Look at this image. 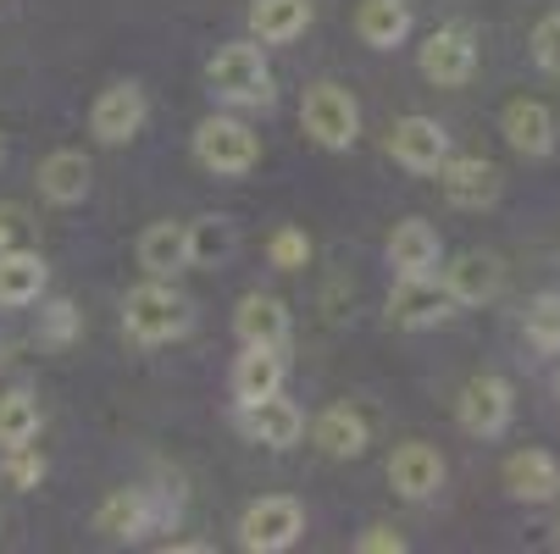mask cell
<instances>
[{
    "label": "cell",
    "instance_id": "8",
    "mask_svg": "<svg viewBox=\"0 0 560 554\" xmlns=\"http://www.w3.org/2000/svg\"><path fill=\"white\" fill-rule=\"evenodd\" d=\"M417 67H422L428 84H439V90H460L466 78L477 72V39H471V28H460V23L433 28L428 45H422V56H417Z\"/></svg>",
    "mask_w": 560,
    "mask_h": 554
},
{
    "label": "cell",
    "instance_id": "4",
    "mask_svg": "<svg viewBox=\"0 0 560 554\" xmlns=\"http://www.w3.org/2000/svg\"><path fill=\"white\" fill-rule=\"evenodd\" d=\"M300 128L323 150H350L361 139V106L345 84H311L300 106Z\"/></svg>",
    "mask_w": 560,
    "mask_h": 554
},
{
    "label": "cell",
    "instance_id": "9",
    "mask_svg": "<svg viewBox=\"0 0 560 554\" xmlns=\"http://www.w3.org/2000/svg\"><path fill=\"white\" fill-rule=\"evenodd\" d=\"M511 416H516V393H511L505 377L483 372V377H471L460 388V427L471 438H500L511 427Z\"/></svg>",
    "mask_w": 560,
    "mask_h": 554
},
{
    "label": "cell",
    "instance_id": "22",
    "mask_svg": "<svg viewBox=\"0 0 560 554\" xmlns=\"http://www.w3.org/2000/svg\"><path fill=\"white\" fill-rule=\"evenodd\" d=\"M45 256L39 250H23V245H7L0 250V305L7 310H23L45 294Z\"/></svg>",
    "mask_w": 560,
    "mask_h": 554
},
{
    "label": "cell",
    "instance_id": "11",
    "mask_svg": "<svg viewBox=\"0 0 560 554\" xmlns=\"http://www.w3.org/2000/svg\"><path fill=\"white\" fill-rule=\"evenodd\" d=\"M444 316H455V299L439 283V272L394 283V294H388V322L394 328H433V322H444Z\"/></svg>",
    "mask_w": 560,
    "mask_h": 554
},
{
    "label": "cell",
    "instance_id": "23",
    "mask_svg": "<svg viewBox=\"0 0 560 554\" xmlns=\"http://www.w3.org/2000/svg\"><path fill=\"white\" fill-rule=\"evenodd\" d=\"M139 267L150 278H178L189 267V227L184 222H150L139 233Z\"/></svg>",
    "mask_w": 560,
    "mask_h": 554
},
{
    "label": "cell",
    "instance_id": "26",
    "mask_svg": "<svg viewBox=\"0 0 560 554\" xmlns=\"http://www.w3.org/2000/svg\"><path fill=\"white\" fill-rule=\"evenodd\" d=\"M311 438H316V449L334 455V460H355V455H366V422H361L350 405L323 411V416L311 422Z\"/></svg>",
    "mask_w": 560,
    "mask_h": 554
},
{
    "label": "cell",
    "instance_id": "21",
    "mask_svg": "<svg viewBox=\"0 0 560 554\" xmlns=\"http://www.w3.org/2000/svg\"><path fill=\"white\" fill-rule=\"evenodd\" d=\"M283 350H267V344H245V355L233 361V400H267V393H283Z\"/></svg>",
    "mask_w": 560,
    "mask_h": 554
},
{
    "label": "cell",
    "instance_id": "31",
    "mask_svg": "<svg viewBox=\"0 0 560 554\" xmlns=\"http://www.w3.org/2000/svg\"><path fill=\"white\" fill-rule=\"evenodd\" d=\"M267 256H272L278 272H300L305 256H311V239H305L300 227H278V233H272V245H267Z\"/></svg>",
    "mask_w": 560,
    "mask_h": 554
},
{
    "label": "cell",
    "instance_id": "36",
    "mask_svg": "<svg viewBox=\"0 0 560 554\" xmlns=\"http://www.w3.org/2000/svg\"><path fill=\"white\" fill-rule=\"evenodd\" d=\"M555 393H560V372H555Z\"/></svg>",
    "mask_w": 560,
    "mask_h": 554
},
{
    "label": "cell",
    "instance_id": "1",
    "mask_svg": "<svg viewBox=\"0 0 560 554\" xmlns=\"http://www.w3.org/2000/svg\"><path fill=\"white\" fill-rule=\"evenodd\" d=\"M189 322H195V310L167 278H150V283L128 288V299H122V333L133 344H173L189 333Z\"/></svg>",
    "mask_w": 560,
    "mask_h": 554
},
{
    "label": "cell",
    "instance_id": "12",
    "mask_svg": "<svg viewBox=\"0 0 560 554\" xmlns=\"http://www.w3.org/2000/svg\"><path fill=\"white\" fill-rule=\"evenodd\" d=\"M388 155L406 173H439L444 155H450V133L433 117H399L388 128Z\"/></svg>",
    "mask_w": 560,
    "mask_h": 554
},
{
    "label": "cell",
    "instance_id": "29",
    "mask_svg": "<svg viewBox=\"0 0 560 554\" xmlns=\"http://www.w3.org/2000/svg\"><path fill=\"white\" fill-rule=\"evenodd\" d=\"M522 333H527V344H533V350H544V355H555V350H560V288H549V294H538V299L527 305Z\"/></svg>",
    "mask_w": 560,
    "mask_h": 554
},
{
    "label": "cell",
    "instance_id": "16",
    "mask_svg": "<svg viewBox=\"0 0 560 554\" xmlns=\"http://www.w3.org/2000/svg\"><path fill=\"white\" fill-rule=\"evenodd\" d=\"M439 283L450 288L455 305H483V299H494V294L505 288V267H500V256H489V250H466V256H455V261L444 267Z\"/></svg>",
    "mask_w": 560,
    "mask_h": 554
},
{
    "label": "cell",
    "instance_id": "32",
    "mask_svg": "<svg viewBox=\"0 0 560 554\" xmlns=\"http://www.w3.org/2000/svg\"><path fill=\"white\" fill-rule=\"evenodd\" d=\"M533 61L544 72H560V7L538 17V28H533Z\"/></svg>",
    "mask_w": 560,
    "mask_h": 554
},
{
    "label": "cell",
    "instance_id": "30",
    "mask_svg": "<svg viewBox=\"0 0 560 554\" xmlns=\"http://www.w3.org/2000/svg\"><path fill=\"white\" fill-rule=\"evenodd\" d=\"M7 483L12 488H39L45 483V455L34 449V444H18V449H7Z\"/></svg>",
    "mask_w": 560,
    "mask_h": 554
},
{
    "label": "cell",
    "instance_id": "13",
    "mask_svg": "<svg viewBox=\"0 0 560 554\" xmlns=\"http://www.w3.org/2000/svg\"><path fill=\"white\" fill-rule=\"evenodd\" d=\"M144 90L139 84H112V90H101V101H95V111H90V133L101 139V144H128L139 128H144Z\"/></svg>",
    "mask_w": 560,
    "mask_h": 554
},
{
    "label": "cell",
    "instance_id": "6",
    "mask_svg": "<svg viewBox=\"0 0 560 554\" xmlns=\"http://www.w3.org/2000/svg\"><path fill=\"white\" fill-rule=\"evenodd\" d=\"M178 516V499H167V494H150V488H117L101 510H95V532H106V538H144V532H155L162 521H173Z\"/></svg>",
    "mask_w": 560,
    "mask_h": 554
},
{
    "label": "cell",
    "instance_id": "18",
    "mask_svg": "<svg viewBox=\"0 0 560 554\" xmlns=\"http://www.w3.org/2000/svg\"><path fill=\"white\" fill-rule=\"evenodd\" d=\"M90 184H95V167L84 150H50L39 162V195L50 205H78L90 195Z\"/></svg>",
    "mask_w": 560,
    "mask_h": 554
},
{
    "label": "cell",
    "instance_id": "5",
    "mask_svg": "<svg viewBox=\"0 0 560 554\" xmlns=\"http://www.w3.org/2000/svg\"><path fill=\"white\" fill-rule=\"evenodd\" d=\"M300 532H305V510L289 494H267L238 516V543L250 554H283V549L300 543Z\"/></svg>",
    "mask_w": 560,
    "mask_h": 554
},
{
    "label": "cell",
    "instance_id": "2",
    "mask_svg": "<svg viewBox=\"0 0 560 554\" xmlns=\"http://www.w3.org/2000/svg\"><path fill=\"white\" fill-rule=\"evenodd\" d=\"M206 84L222 106H272V67L261 56L256 39H238V45H222L211 61H206Z\"/></svg>",
    "mask_w": 560,
    "mask_h": 554
},
{
    "label": "cell",
    "instance_id": "17",
    "mask_svg": "<svg viewBox=\"0 0 560 554\" xmlns=\"http://www.w3.org/2000/svg\"><path fill=\"white\" fill-rule=\"evenodd\" d=\"M505 488L522 505H549L560 494V460L549 449H516L505 460Z\"/></svg>",
    "mask_w": 560,
    "mask_h": 554
},
{
    "label": "cell",
    "instance_id": "10",
    "mask_svg": "<svg viewBox=\"0 0 560 554\" xmlns=\"http://www.w3.org/2000/svg\"><path fill=\"white\" fill-rule=\"evenodd\" d=\"M238 433L250 444H267V449H294L305 438V411L283 393H267V400H245L238 405Z\"/></svg>",
    "mask_w": 560,
    "mask_h": 554
},
{
    "label": "cell",
    "instance_id": "25",
    "mask_svg": "<svg viewBox=\"0 0 560 554\" xmlns=\"http://www.w3.org/2000/svg\"><path fill=\"white\" fill-rule=\"evenodd\" d=\"M311 28V0H250V39L289 45Z\"/></svg>",
    "mask_w": 560,
    "mask_h": 554
},
{
    "label": "cell",
    "instance_id": "14",
    "mask_svg": "<svg viewBox=\"0 0 560 554\" xmlns=\"http://www.w3.org/2000/svg\"><path fill=\"white\" fill-rule=\"evenodd\" d=\"M439 256H444V245H439V227H433V222H422V216L394 222V233H388V267H394L399 278H428V272H439Z\"/></svg>",
    "mask_w": 560,
    "mask_h": 554
},
{
    "label": "cell",
    "instance_id": "35",
    "mask_svg": "<svg viewBox=\"0 0 560 554\" xmlns=\"http://www.w3.org/2000/svg\"><path fill=\"white\" fill-rule=\"evenodd\" d=\"M18 227H23V211L18 205H0V250L18 239Z\"/></svg>",
    "mask_w": 560,
    "mask_h": 554
},
{
    "label": "cell",
    "instance_id": "15",
    "mask_svg": "<svg viewBox=\"0 0 560 554\" xmlns=\"http://www.w3.org/2000/svg\"><path fill=\"white\" fill-rule=\"evenodd\" d=\"M388 483L399 499H433L444 488V455L433 444H399L388 460Z\"/></svg>",
    "mask_w": 560,
    "mask_h": 554
},
{
    "label": "cell",
    "instance_id": "34",
    "mask_svg": "<svg viewBox=\"0 0 560 554\" xmlns=\"http://www.w3.org/2000/svg\"><path fill=\"white\" fill-rule=\"evenodd\" d=\"M355 549H361V554H406V538H399L394 527H366V532L355 538Z\"/></svg>",
    "mask_w": 560,
    "mask_h": 554
},
{
    "label": "cell",
    "instance_id": "20",
    "mask_svg": "<svg viewBox=\"0 0 560 554\" xmlns=\"http://www.w3.org/2000/svg\"><path fill=\"white\" fill-rule=\"evenodd\" d=\"M500 133L511 139V150H522V155H549L555 150V111L544 106V101H511L505 111H500Z\"/></svg>",
    "mask_w": 560,
    "mask_h": 554
},
{
    "label": "cell",
    "instance_id": "33",
    "mask_svg": "<svg viewBox=\"0 0 560 554\" xmlns=\"http://www.w3.org/2000/svg\"><path fill=\"white\" fill-rule=\"evenodd\" d=\"M72 333H78V310H72L67 299L45 305V316H39V344H72Z\"/></svg>",
    "mask_w": 560,
    "mask_h": 554
},
{
    "label": "cell",
    "instance_id": "28",
    "mask_svg": "<svg viewBox=\"0 0 560 554\" xmlns=\"http://www.w3.org/2000/svg\"><path fill=\"white\" fill-rule=\"evenodd\" d=\"M39 438V400L28 388H7L0 393V449H18Z\"/></svg>",
    "mask_w": 560,
    "mask_h": 554
},
{
    "label": "cell",
    "instance_id": "27",
    "mask_svg": "<svg viewBox=\"0 0 560 554\" xmlns=\"http://www.w3.org/2000/svg\"><path fill=\"white\" fill-rule=\"evenodd\" d=\"M184 227H189V267H222L238 250V227L228 216H200Z\"/></svg>",
    "mask_w": 560,
    "mask_h": 554
},
{
    "label": "cell",
    "instance_id": "19",
    "mask_svg": "<svg viewBox=\"0 0 560 554\" xmlns=\"http://www.w3.org/2000/svg\"><path fill=\"white\" fill-rule=\"evenodd\" d=\"M233 333L245 344H267V350H283L289 344V305L278 294H245L233 310Z\"/></svg>",
    "mask_w": 560,
    "mask_h": 554
},
{
    "label": "cell",
    "instance_id": "3",
    "mask_svg": "<svg viewBox=\"0 0 560 554\" xmlns=\"http://www.w3.org/2000/svg\"><path fill=\"white\" fill-rule=\"evenodd\" d=\"M195 162L211 178H245L261 162V139L238 122V117H206L195 128Z\"/></svg>",
    "mask_w": 560,
    "mask_h": 554
},
{
    "label": "cell",
    "instance_id": "7",
    "mask_svg": "<svg viewBox=\"0 0 560 554\" xmlns=\"http://www.w3.org/2000/svg\"><path fill=\"white\" fill-rule=\"evenodd\" d=\"M439 189H444V200H450L455 211H483V205L500 200L505 178H500L494 162H483V155H455V150H450L444 167H439Z\"/></svg>",
    "mask_w": 560,
    "mask_h": 554
},
{
    "label": "cell",
    "instance_id": "24",
    "mask_svg": "<svg viewBox=\"0 0 560 554\" xmlns=\"http://www.w3.org/2000/svg\"><path fill=\"white\" fill-rule=\"evenodd\" d=\"M355 34L372 50H394L411 39V7L406 0H361L355 7Z\"/></svg>",
    "mask_w": 560,
    "mask_h": 554
}]
</instances>
